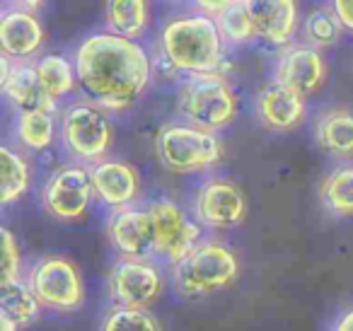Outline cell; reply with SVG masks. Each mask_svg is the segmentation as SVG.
Returning a JSON list of instances; mask_svg holds the SVG:
<instances>
[{
  "mask_svg": "<svg viewBox=\"0 0 353 331\" xmlns=\"http://www.w3.org/2000/svg\"><path fill=\"white\" fill-rule=\"evenodd\" d=\"M80 90L109 112L133 107L150 85L152 61L141 41L97 32L80 41L73 56Z\"/></svg>",
  "mask_w": 353,
  "mask_h": 331,
  "instance_id": "6da1fadb",
  "label": "cell"
},
{
  "mask_svg": "<svg viewBox=\"0 0 353 331\" xmlns=\"http://www.w3.org/2000/svg\"><path fill=\"white\" fill-rule=\"evenodd\" d=\"M223 34L216 20L201 12L174 17L160 32V51L172 70L187 75L218 73L223 63Z\"/></svg>",
  "mask_w": 353,
  "mask_h": 331,
  "instance_id": "7a4b0ae2",
  "label": "cell"
},
{
  "mask_svg": "<svg viewBox=\"0 0 353 331\" xmlns=\"http://www.w3.org/2000/svg\"><path fill=\"white\" fill-rule=\"evenodd\" d=\"M179 114L189 126L221 131L237 117V94L221 73L189 75L179 88Z\"/></svg>",
  "mask_w": 353,
  "mask_h": 331,
  "instance_id": "3957f363",
  "label": "cell"
},
{
  "mask_svg": "<svg viewBox=\"0 0 353 331\" xmlns=\"http://www.w3.org/2000/svg\"><path fill=\"white\" fill-rule=\"evenodd\" d=\"M172 273L182 295L201 297L230 285L240 273V261L230 247L216 239H203L189 257L172 266Z\"/></svg>",
  "mask_w": 353,
  "mask_h": 331,
  "instance_id": "277c9868",
  "label": "cell"
},
{
  "mask_svg": "<svg viewBox=\"0 0 353 331\" xmlns=\"http://www.w3.org/2000/svg\"><path fill=\"white\" fill-rule=\"evenodd\" d=\"M157 155L174 174L213 170L223 160V143L216 133L189 123H167L157 133Z\"/></svg>",
  "mask_w": 353,
  "mask_h": 331,
  "instance_id": "5b68a950",
  "label": "cell"
},
{
  "mask_svg": "<svg viewBox=\"0 0 353 331\" xmlns=\"http://www.w3.org/2000/svg\"><path fill=\"white\" fill-rule=\"evenodd\" d=\"M61 141L63 148L83 165L104 162L114 141V128L102 107L90 99L73 102L61 114Z\"/></svg>",
  "mask_w": 353,
  "mask_h": 331,
  "instance_id": "8992f818",
  "label": "cell"
},
{
  "mask_svg": "<svg viewBox=\"0 0 353 331\" xmlns=\"http://www.w3.org/2000/svg\"><path fill=\"white\" fill-rule=\"evenodd\" d=\"M41 307L56 312H73L83 307L85 285L78 266L65 257H44L34 263L27 278Z\"/></svg>",
  "mask_w": 353,
  "mask_h": 331,
  "instance_id": "52a82bcc",
  "label": "cell"
},
{
  "mask_svg": "<svg viewBox=\"0 0 353 331\" xmlns=\"http://www.w3.org/2000/svg\"><path fill=\"white\" fill-rule=\"evenodd\" d=\"M155 228V257L170 261L172 266L182 261L184 257L201 244V225L194 223L174 201L155 199L145 205Z\"/></svg>",
  "mask_w": 353,
  "mask_h": 331,
  "instance_id": "ba28073f",
  "label": "cell"
},
{
  "mask_svg": "<svg viewBox=\"0 0 353 331\" xmlns=\"http://www.w3.org/2000/svg\"><path fill=\"white\" fill-rule=\"evenodd\" d=\"M165 281L160 268L148 259H117L109 271V295L119 307L145 310L160 297Z\"/></svg>",
  "mask_w": 353,
  "mask_h": 331,
  "instance_id": "9c48e42d",
  "label": "cell"
},
{
  "mask_svg": "<svg viewBox=\"0 0 353 331\" xmlns=\"http://www.w3.org/2000/svg\"><path fill=\"white\" fill-rule=\"evenodd\" d=\"M94 196L90 167L85 165H68L56 170L49 177L41 191V203L44 210L56 220H80L90 208V201Z\"/></svg>",
  "mask_w": 353,
  "mask_h": 331,
  "instance_id": "30bf717a",
  "label": "cell"
},
{
  "mask_svg": "<svg viewBox=\"0 0 353 331\" xmlns=\"http://www.w3.org/2000/svg\"><path fill=\"white\" fill-rule=\"evenodd\" d=\"M329 66L322 51L307 44H290L276 59V78L274 83L293 90L300 97L314 94L327 83Z\"/></svg>",
  "mask_w": 353,
  "mask_h": 331,
  "instance_id": "8fae6325",
  "label": "cell"
},
{
  "mask_svg": "<svg viewBox=\"0 0 353 331\" xmlns=\"http://www.w3.org/2000/svg\"><path fill=\"white\" fill-rule=\"evenodd\" d=\"M107 237L126 259H155V228L145 205L112 210L107 218Z\"/></svg>",
  "mask_w": 353,
  "mask_h": 331,
  "instance_id": "7c38bea8",
  "label": "cell"
},
{
  "mask_svg": "<svg viewBox=\"0 0 353 331\" xmlns=\"http://www.w3.org/2000/svg\"><path fill=\"white\" fill-rule=\"evenodd\" d=\"M194 213L199 223L211 230L235 228L247 215V199L232 181L208 179L199 186L194 199Z\"/></svg>",
  "mask_w": 353,
  "mask_h": 331,
  "instance_id": "4fadbf2b",
  "label": "cell"
},
{
  "mask_svg": "<svg viewBox=\"0 0 353 331\" xmlns=\"http://www.w3.org/2000/svg\"><path fill=\"white\" fill-rule=\"evenodd\" d=\"M0 88L8 102L17 109V114L30 112H56V102L46 94L44 85L37 73V63H15L6 54L0 56Z\"/></svg>",
  "mask_w": 353,
  "mask_h": 331,
  "instance_id": "5bb4252c",
  "label": "cell"
},
{
  "mask_svg": "<svg viewBox=\"0 0 353 331\" xmlns=\"http://www.w3.org/2000/svg\"><path fill=\"white\" fill-rule=\"evenodd\" d=\"M44 37V25L37 17V12L25 10L20 3L8 6L0 15V49L15 63H22L39 54Z\"/></svg>",
  "mask_w": 353,
  "mask_h": 331,
  "instance_id": "9a60e30c",
  "label": "cell"
},
{
  "mask_svg": "<svg viewBox=\"0 0 353 331\" xmlns=\"http://www.w3.org/2000/svg\"><path fill=\"white\" fill-rule=\"evenodd\" d=\"M90 177H92L94 196L114 210L128 208L141 196V177H138L136 167L128 165V162H97V165L90 167Z\"/></svg>",
  "mask_w": 353,
  "mask_h": 331,
  "instance_id": "2e32d148",
  "label": "cell"
},
{
  "mask_svg": "<svg viewBox=\"0 0 353 331\" xmlns=\"http://www.w3.org/2000/svg\"><path fill=\"white\" fill-rule=\"evenodd\" d=\"M305 114H307L305 97L279 83H269L256 94V117L269 131H293L305 121Z\"/></svg>",
  "mask_w": 353,
  "mask_h": 331,
  "instance_id": "e0dca14e",
  "label": "cell"
},
{
  "mask_svg": "<svg viewBox=\"0 0 353 331\" xmlns=\"http://www.w3.org/2000/svg\"><path fill=\"white\" fill-rule=\"evenodd\" d=\"M256 39L271 46H290L298 32V3L293 0H250Z\"/></svg>",
  "mask_w": 353,
  "mask_h": 331,
  "instance_id": "ac0fdd59",
  "label": "cell"
},
{
  "mask_svg": "<svg viewBox=\"0 0 353 331\" xmlns=\"http://www.w3.org/2000/svg\"><path fill=\"white\" fill-rule=\"evenodd\" d=\"M314 141L319 150L341 162L353 160V109L334 107L319 114L314 123Z\"/></svg>",
  "mask_w": 353,
  "mask_h": 331,
  "instance_id": "d6986e66",
  "label": "cell"
},
{
  "mask_svg": "<svg viewBox=\"0 0 353 331\" xmlns=\"http://www.w3.org/2000/svg\"><path fill=\"white\" fill-rule=\"evenodd\" d=\"M199 12L216 20L223 41L232 46L256 39L254 20H252L250 0H225V3H199Z\"/></svg>",
  "mask_w": 353,
  "mask_h": 331,
  "instance_id": "ffe728a7",
  "label": "cell"
},
{
  "mask_svg": "<svg viewBox=\"0 0 353 331\" xmlns=\"http://www.w3.org/2000/svg\"><path fill=\"white\" fill-rule=\"evenodd\" d=\"M41 314V302L30 288V283L20 281H0V317L25 329L34 324Z\"/></svg>",
  "mask_w": 353,
  "mask_h": 331,
  "instance_id": "44dd1931",
  "label": "cell"
},
{
  "mask_svg": "<svg viewBox=\"0 0 353 331\" xmlns=\"http://www.w3.org/2000/svg\"><path fill=\"white\" fill-rule=\"evenodd\" d=\"M150 20V8L143 0H114L104 6V25L109 34L138 41Z\"/></svg>",
  "mask_w": 353,
  "mask_h": 331,
  "instance_id": "7402d4cb",
  "label": "cell"
},
{
  "mask_svg": "<svg viewBox=\"0 0 353 331\" xmlns=\"http://www.w3.org/2000/svg\"><path fill=\"white\" fill-rule=\"evenodd\" d=\"M319 199L329 215L353 218V165H339L324 177Z\"/></svg>",
  "mask_w": 353,
  "mask_h": 331,
  "instance_id": "603a6c76",
  "label": "cell"
},
{
  "mask_svg": "<svg viewBox=\"0 0 353 331\" xmlns=\"http://www.w3.org/2000/svg\"><path fill=\"white\" fill-rule=\"evenodd\" d=\"M37 73H39V80L44 85L46 94H49L54 102L68 97V94L75 92L78 88V70H75V63L68 61L65 56H41L37 61Z\"/></svg>",
  "mask_w": 353,
  "mask_h": 331,
  "instance_id": "cb8c5ba5",
  "label": "cell"
},
{
  "mask_svg": "<svg viewBox=\"0 0 353 331\" xmlns=\"http://www.w3.org/2000/svg\"><path fill=\"white\" fill-rule=\"evenodd\" d=\"M30 189V165L10 146L0 148V203L10 205Z\"/></svg>",
  "mask_w": 353,
  "mask_h": 331,
  "instance_id": "d4e9b609",
  "label": "cell"
},
{
  "mask_svg": "<svg viewBox=\"0 0 353 331\" xmlns=\"http://www.w3.org/2000/svg\"><path fill=\"white\" fill-rule=\"evenodd\" d=\"M15 136L27 150L41 152L54 143L56 136V119L51 112H30L17 114Z\"/></svg>",
  "mask_w": 353,
  "mask_h": 331,
  "instance_id": "484cf974",
  "label": "cell"
},
{
  "mask_svg": "<svg viewBox=\"0 0 353 331\" xmlns=\"http://www.w3.org/2000/svg\"><path fill=\"white\" fill-rule=\"evenodd\" d=\"M343 32L346 30H343L341 20L336 17L332 6L314 8V10L305 17V39H307V46H312V49H317V51L339 44Z\"/></svg>",
  "mask_w": 353,
  "mask_h": 331,
  "instance_id": "4316f807",
  "label": "cell"
},
{
  "mask_svg": "<svg viewBox=\"0 0 353 331\" xmlns=\"http://www.w3.org/2000/svg\"><path fill=\"white\" fill-rule=\"evenodd\" d=\"M102 331H162V326L148 310L117 307L104 317Z\"/></svg>",
  "mask_w": 353,
  "mask_h": 331,
  "instance_id": "83f0119b",
  "label": "cell"
},
{
  "mask_svg": "<svg viewBox=\"0 0 353 331\" xmlns=\"http://www.w3.org/2000/svg\"><path fill=\"white\" fill-rule=\"evenodd\" d=\"M0 242H3V268H0V281H20L22 273V257L20 244L15 234L8 228L0 230Z\"/></svg>",
  "mask_w": 353,
  "mask_h": 331,
  "instance_id": "f1b7e54d",
  "label": "cell"
},
{
  "mask_svg": "<svg viewBox=\"0 0 353 331\" xmlns=\"http://www.w3.org/2000/svg\"><path fill=\"white\" fill-rule=\"evenodd\" d=\"M332 8L341 20L343 30L353 34V0H336V3H332Z\"/></svg>",
  "mask_w": 353,
  "mask_h": 331,
  "instance_id": "f546056e",
  "label": "cell"
},
{
  "mask_svg": "<svg viewBox=\"0 0 353 331\" xmlns=\"http://www.w3.org/2000/svg\"><path fill=\"white\" fill-rule=\"evenodd\" d=\"M332 331H353V307L343 310L332 324Z\"/></svg>",
  "mask_w": 353,
  "mask_h": 331,
  "instance_id": "4dcf8cb0",
  "label": "cell"
},
{
  "mask_svg": "<svg viewBox=\"0 0 353 331\" xmlns=\"http://www.w3.org/2000/svg\"><path fill=\"white\" fill-rule=\"evenodd\" d=\"M0 331H17V326L12 321H8L6 317H0Z\"/></svg>",
  "mask_w": 353,
  "mask_h": 331,
  "instance_id": "1f68e13d",
  "label": "cell"
}]
</instances>
